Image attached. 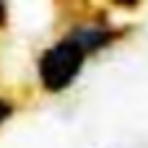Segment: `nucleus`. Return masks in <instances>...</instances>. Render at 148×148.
<instances>
[{
    "mask_svg": "<svg viewBox=\"0 0 148 148\" xmlns=\"http://www.w3.org/2000/svg\"><path fill=\"white\" fill-rule=\"evenodd\" d=\"M8 23V8H5V3L0 0V29Z\"/></svg>",
    "mask_w": 148,
    "mask_h": 148,
    "instance_id": "obj_4",
    "label": "nucleus"
},
{
    "mask_svg": "<svg viewBox=\"0 0 148 148\" xmlns=\"http://www.w3.org/2000/svg\"><path fill=\"white\" fill-rule=\"evenodd\" d=\"M122 34H125V29H112L104 21H94V23H78V26H73L65 36L73 39L86 55H91V52H99V49L109 47Z\"/></svg>",
    "mask_w": 148,
    "mask_h": 148,
    "instance_id": "obj_2",
    "label": "nucleus"
},
{
    "mask_svg": "<svg viewBox=\"0 0 148 148\" xmlns=\"http://www.w3.org/2000/svg\"><path fill=\"white\" fill-rule=\"evenodd\" d=\"M83 62H86V52L73 39L62 36L39 55V62H36L39 81L49 94H60L83 70Z\"/></svg>",
    "mask_w": 148,
    "mask_h": 148,
    "instance_id": "obj_1",
    "label": "nucleus"
},
{
    "mask_svg": "<svg viewBox=\"0 0 148 148\" xmlns=\"http://www.w3.org/2000/svg\"><path fill=\"white\" fill-rule=\"evenodd\" d=\"M16 112V107H13V101H8V99H0V125L10 117Z\"/></svg>",
    "mask_w": 148,
    "mask_h": 148,
    "instance_id": "obj_3",
    "label": "nucleus"
}]
</instances>
